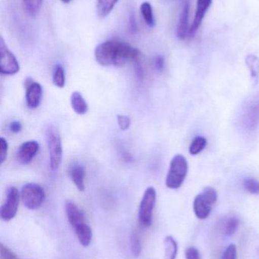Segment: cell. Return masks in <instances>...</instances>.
<instances>
[{"label":"cell","instance_id":"1f68e13d","mask_svg":"<svg viewBox=\"0 0 259 259\" xmlns=\"http://www.w3.org/2000/svg\"><path fill=\"white\" fill-rule=\"evenodd\" d=\"M0 146H1L0 161H1V164H3L7 158L8 149H9V145H8L7 141L3 137H1V139H0Z\"/></svg>","mask_w":259,"mask_h":259},{"label":"cell","instance_id":"9c48e42d","mask_svg":"<svg viewBox=\"0 0 259 259\" xmlns=\"http://www.w3.org/2000/svg\"><path fill=\"white\" fill-rule=\"evenodd\" d=\"M26 102L30 109H36L41 104L43 97V89L38 82L27 78L25 81Z\"/></svg>","mask_w":259,"mask_h":259},{"label":"cell","instance_id":"8992f818","mask_svg":"<svg viewBox=\"0 0 259 259\" xmlns=\"http://www.w3.org/2000/svg\"><path fill=\"white\" fill-rule=\"evenodd\" d=\"M241 124L246 131H253L259 124V97L246 103L241 116Z\"/></svg>","mask_w":259,"mask_h":259},{"label":"cell","instance_id":"7c38bea8","mask_svg":"<svg viewBox=\"0 0 259 259\" xmlns=\"http://www.w3.org/2000/svg\"><path fill=\"white\" fill-rule=\"evenodd\" d=\"M65 212L68 222L73 228L78 225L85 223V214L74 202H68L65 204Z\"/></svg>","mask_w":259,"mask_h":259},{"label":"cell","instance_id":"30bf717a","mask_svg":"<svg viewBox=\"0 0 259 259\" xmlns=\"http://www.w3.org/2000/svg\"><path fill=\"white\" fill-rule=\"evenodd\" d=\"M40 145L35 140H30L22 143L17 152V160L21 164H29L36 156L39 151Z\"/></svg>","mask_w":259,"mask_h":259},{"label":"cell","instance_id":"5b68a950","mask_svg":"<svg viewBox=\"0 0 259 259\" xmlns=\"http://www.w3.org/2000/svg\"><path fill=\"white\" fill-rule=\"evenodd\" d=\"M21 200L26 208L30 210L38 209L45 200L46 194L44 189L39 184H26L21 191Z\"/></svg>","mask_w":259,"mask_h":259},{"label":"cell","instance_id":"2e32d148","mask_svg":"<svg viewBox=\"0 0 259 259\" xmlns=\"http://www.w3.org/2000/svg\"><path fill=\"white\" fill-rule=\"evenodd\" d=\"M74 231L81 245L84 247H88L91 244V240H92V230L90 228L89 225H87L85 222L75 227Z\"/></svg>","mask_w":259,"mask_h":259},{"label":"cell","instance_id":"cb8c5ba5","mask_svg":"<svg viewBox=\"0 0 259 259\" xmlns=\"http://www.w3.org/2000/svg\"><path fill=\"white\" fill-rule=\"evenodd\" d=\"M53 82L59 88H64L65 84V71L62 65H56L53 72Z\"/></svg>","mask_w":259,"mask_h":259},{"label":"cell","instance_id":"277c9868","mask_svg":"<svg viewBox=\"0 0 259 259\" xmlns=\"http://www.w3.org/2000/svg\"><path fill=\"white\" fill-rule=\"evenodd\" d=\"M156 199V190L152 187H147L144 191L138 208V222L143 228H147L152 225Z\"/></svg>","mask_w":259,"mask_h":259},{"label":"cell","instance_id":"5bb4252c","mask_svg":"<svg viewBox=\"0 0 259 259\" xmlns=\"http://www.w3.org/2000/svg\"><path fill=\"white\" fill-rule=\"evenodd\" d=\"M212 205L204 197L202 193L198 195L193 202V209L196 217L200 220H205L211 214Z\"/></svg>","mask_w":259,"mask_h":259},{"label":"cell","instance_id":"7a4b0ae2","mask_svg":"<svg viewBox=\"0 0 259 259\" xmlns=\"http://www.w3.org/2000/svg\"><path fill=\"white\" fill-rule=\"evenodd\" d=\"M188 172V162L185 157L176 155L170 164L166 179V185L170 189H178L182 186Z\"/></svg>","mask_w":259,"mask_h":259},{"label":"cell","instance_id":"4316f807","mask_svg":"<svg viewBox=\"0 0 259 259\" xmlns=\"http://www.w3.org/2000/svg\"><path fill=\"white\" fill-rule=\"evenodd\" d=\"M244 187L246 191L252 194L257 195L259 193V181L255 178H247L245 180Z\"/></svg>","mask_w":259,"mask_h":259},{"label":"cell","instance_id":"4fadbf2b","mask_svg":"<svg viewBox=\"0 0 259 259\" xmlns=\"http://www.w3.org/2000/svg\"><path fill=\"white\" fill-rule=\"evenodd\" d=\"M190 2L187 1L184 3L179 16V23H178L177 37L179 39H185L189 36V16H190Z\"/></svg>","mask_w":259,"mask_h":259},{"label":"cell","instance_id":"d6a6232c","mask_svg":"<svg viewBox=\"0 0 259 259\" xmlns=\"http://www.w3.org/2000/svg\"><path fill=\"white\" fill-rule=\"evenodd\" d=\"M186 258L187 259H201L200 254L196 248L190 247L186 251Z\"/></svg>","mask_w":259,"mask_h":259},{"label":"cell","instance_id":"52a82bcc","mask_svg":"<svg viewBox=\"0 0 259 259\" xmlns=\"http://www.w3.org/2000/svg\"><path fill=\"white\" fill-rule=\"evenodd\" d=\"M0 72L4 75H13L19 71V63L9 50L3 37L0 39Z\"/></svg>","mask_w":259,"mask_h":259},{"label":"cell","instance_id":"7402d4cb","mask_svg":"<svg viewBox=\"0 0 259 259\" xmlns=\"http://www.w3.org/2000/svg\"><path fill=\"white\" fill-rule=\"evenodd\" d=\"M26 12L30 16L35 17L41 10L44 0H22Z\"/></svg>","mask_w":259,"mask_h":259},{"label":"cell","instance_id":"836d02e7","mask_svg":"<svg viewBox=\"0 0 259 259\" xmlns=\"http://www.w3.org/2000/svg\"><path fill=\"white\" fill-rule=\"evenodd\" d=\"M129 29L130 33H135L137 31V24L135 21V14L131 13L129 15Z\"/></svg>","mask_w":259,"mask_h":259},{"label":"cell","instance_id":"8fae6325","mask_svg":"<svg viewBox=\"0 0 259 259\" xmlns=\"http://www.w3.org/2000/svg\"><path fill=\"white\" fill-rule=\"evenodd\" d=\"M211 3H212V0H197L196 15H195L193 24L189 30L190 37H193L196 35Z\"/></svg>","mask_w":259,"mask_h":259},{"label":"cell","instance_id":"83f0119b","mask_svg":"<svg viewBox=\"0 0 259 259\" xmlns=\"http://www.w3.org/2000/svg\"><path fill=\"white\" fill-rule=\"evenodd\" d=\"M202 194L205 198L207 201L211 204V205H214L217 200V191L214 190L213 187H208L204 189Z\"/></svg>","mask_w":259,"mask_h":259},{"label":"cell","instance_id":"e0dca14e","mask_svg":"<svg viewBox=\"0 0 259 259\" xmlns=\"http://www.w3.org/2000/svg\"><path fill=\"white\" fill-rule=\"evenodd\" d=\"M71 105L73 110L78 115H85L88 112V104L82 94L78 91H75L71 94Z\"/></svg>","mask_w":259,"mask_h":259},{"label":"cell","instance_id":"3957f363","mask_svg":"<svg viewBox=\"0 0 259 259\" xmlns=\"http://www.w3.org/2000/svg\"><path fill=\"white\" fill-rule=\"evenodd\" d=\"M46 137L50 154V168L53 171H56L62 163L63 155L60 134L56 127L50 126L47 130Z\"/></svg>","mask_w":259,"mask_h":259},{"label":"cell","instance_id":"8d00e7d4","mask_svg":"<svg viewBox=\"0 0 259 259\" xmlns=\"http://www.w3.org/2000/svg\"><path fill=\"white\" fill-rule=\"evenodd\" d=\"M61 1H62L63 3H65V4H68V3H69L71 0H61Z\"/></svg>","mask_w":259,"mask_h":259},{"label":"cell","instance_id":"44dd1931","mask_svg":"<svg viewBox=\"0 0 259 259\" xmlns=\"http://www.w3.org/2000/svg\"><path fill=\"white\" fill-rule=\"evenodd\" d=\"M246 64L250 71L252 80L257 81L259 77V59L255 55H249L246 58Z\"/></svg>","mask_w":259,"mask_h":259},{"label":"cell","instance_id":"ba28073f","mask_svg":"<svg viewBox=\"0 0 259 259\" xmlns=\"http://www.w3.org/2000/svg\"><path fill=\"white\" fill-rule=\"evenodd\" d=\"M20 194L15 187H9L6 193V200L0 209V216L4 222L12 220L16 215L19 205Z\"/></svg>","mask_w":259,"mask_h":259},{"label":"cell","instance_id":"d590c367","mask_svg":"<svg viewBox=\"0 0 259 259\" xmlns=\"http://www.w3.org/2000/svg\"><path fill=\"white\" fill-rule=\"evenodd\" d=\"M9 130H10L11 132L17 134V133H19L22 130V125H21V122H19V121H12L9 124Z\"/></svg>","mask_w":259,"mask_h":259},{"label":"cell","instance_id":"603a6c76","mask_svg":"<svg viewBox=\"0 0 259 259\" xmlns=\"http://www.w3.org/2000/svg\"><path fill=\"white\" fill-rule=\"evenodd\" d=\"M207 145L206 139L202 137H197L193 140L190 146V153L193 155H198L205 149Z\"/></svg>","mask_w":259,"mask_h":259},{"label":"cell","instance_id":"d6986e66","mask_svg":"<svg viewBox=\"0 0 259 259\" xmlns=\"http://www.w3.org/2000/svg\"><path fill=\"white\" fill-rule=\"evenodd\" d=\"M164 259H176L178 252L177 243L171 236H168L164 240Z\"/></svg>","mask_w":259,"mask_h":259},{"label":"cell","instance_id":"e575fe53","mask_svg":"<svg viewBox=\"0 0 259 259\" xmlns=\"http://www.w3.org/2000/svg\"><path fill=\"white\" fill-rule=\"evenodd\" d=\"M155 66L158 71H161L164 69V59L162 56H158L155 58Z\"/></svg>","mask_w":259,"mask_h":259},{"label":"cell","instance_id":"9a60e30c","mask_svg":"<svg viewBox=\"0 0 259 259\" xmlns=\"http://www.w3.org/2000/svg\"><path fill=\"white\" fill-rule=\"evenodd\" d=\"M69 176L79 191L83 192L85 189V168L79 164H73L69 169Z\"/></svg>","mask_w":259,"mask_h":259},{"label":"cell","instance_id":"d4e9b609","mask_svg":"<svg viewBox=\"0 0 259 259\" xmlns=\"http://www.w3.org/2000/svg\"><path fill=\"white\" fill-rule=\"evenodd\" d=\"M240 225V221L237 218L231 217L227 221L225 225V234L228 237L234 235Z\"/></svg>","mask_w":259,"mask_h":259},{"label":"cell","instance_id":"f1b7e54d","mask_svg":"<svg viewBox=\"0 0 259 259\" xmlns=\"http://www.w3.org/2000/svg\"><path fill=\"white\" fill-rule=\"evenodd\" d=\"M117 122H118L119 127L122 131H127L130 127L132 121L130 118L127 115H117Z\"/></svg>","mask_w":259,"mask_h":259},{"label":"cell","instance_id":"ffe728a7","mask_svg":"<svg viewBox=\"0 0 259 259\" xmlns=\"http://www.w3.org/2000/svg\"><path fill=\"white\" fill-rule=\"evenodd\" d=\"M140 10H141V15H142L143 19L146 24L150 27H153L155 25V20L152 5L147 2H144L141 5Z\"/></svg>","mask_w":259,"mask_h":259},{"label":"cell","instance_id":"6da1fadb","mask_svg":"<svg viewBox=\"0 0 259 259\" xmlns=\"http://www.w3.org/2000/svg\"><path fill=\"white\" fill-rule=\"evenodd\" d=\"M140 55L138 49L118 40L102 42L94 51L96 61L102 66H123L129 62H137Z\"/></svg>","mask_w":259,"mask_h":259},{"label":"cell","instance_id":"f546056e","mask_svg":"<svg viewBox=\"0 0 259 259\" xmlns=\"http://www.w3.org/2000/svg\"><path fill=\"white\" fill-rule=\"evenodd\" d=\"M0 259H19L16 254L7 246L1 243L0 246Z\"/></svg>","mask_w":259,"mask_h":259},{"label":"cell","instance_id":"484cf974","mask_svg":"<svg viewBox=\"0 0 259 259\" xmlns=\"http://www.w3.org/2000/svg\"><path fill=\"white\" fill-rule=\"evenodd\" d=\"M131 250L134 256L138 257L141 255V243L138 236L134 233L131 237Z\"/></svg>","mask_w":259,"mask_h":259},{"label":"cell","instance_id":"4dcf8cb0","mask_svg":"<svg viewBox=\"0 0 259 259\" xmlns=\"http://www.w3.org/2000/svg\"><path fill=\"white\" fill-rule=\"evenodd\" d=\"M221 259H237V246L234 244L228 246L224 252Z\"/></svg>","mask_w":259,"mask_h":259},{"label":"cell","instance_id":"ac0fdd59","mask_svg":"<svg viewBox=\"0 0 259 259\" xmlns=\"http://www.w3.org/2000/svg\"><path fill=\"white\" fill-rule=\"evenodd\" d=\"M118 0H98L97 14L99 18H104L112 12Z\"/></svg>","mask_w":259,"mask_h":259}]
</instances>
